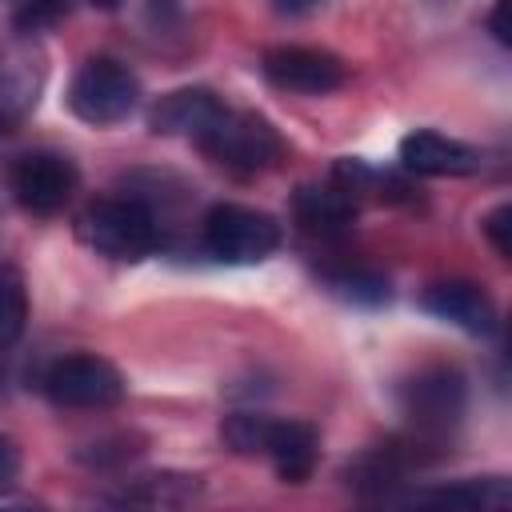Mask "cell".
Instances as JSON below:
<instances>
[{"label": "cell", "mask_w": 512, "mask_h": 512, "mask_svg": "<svg viewBox=\"0 0 512 512\" xmlns=\"http://www.w3.org/2000/svg\"><path fill=\"white\" fill-rule=\"evenodd\" d=\"M480 228H484V236H488V244L496 248V256H512V208L508 204H496L484 220H480Z\"/></svg>", "instance_id": "cell-20"}, {"label": "cell", "mask_w": 512, "mask_h": 512, "mask_svg": "<svg viewBox=\"0 0 512 512\" xmlns=\"http://www.w3.org/2000/svg\"><path fill=\"white\" fill-rule=\"evenodd\" d=\"M92 4H96V8H116L120 0H92Z\"/></svg>", "instance_id": "cell-25"}, {"label": "cell", "mask_w": 512, "mask_h": 512, "mask_svg": "<svg viewBox=\"0 0 512 512\" xmlns=\"http://www.w3.org/2000/svg\"><path fill=\"white\" fill-rule=\"evenodd\" d=\"M44 56L28 36L0 40V132L16 128L40 100Z\"/></svg>", "instance_id": "cell-9"}, {"label": "cell", "mask_w": 512, "mask_h": 512, "mask_svg": "<svg viewBox=\"0 0 512 512\" xmlns=\"http://www.w3.org/2000/svg\"><path fill=\"white\" fill-rule=\"evenodd\" d=\"M280 8H308V4H316V0H276Z\"/></svg>", "instance_id": "cell-24"}, {"label": "cell", "mask_w": 512, "mask_h": 512, "mask_svg": "<svg viewBox=\"0 0 512 512\" xmlns=\"http://www.w3.org/2000/svg\"><path fill=\"white\" fill-rule=\"evenodd\" d=\"M0 392H4V364H0Z\"/></svg>", "instance_id": "cell-26"}, {"label": "cell", "mask_w": 512, "mask_h": 512, "mask_svg": "<svg viewBox=\"0 0 512 512\" xmlns=\"http://www.w3.org/2000/svg\"><path fill=\"white\" fill-rule=\"evenodd\" d=\"M220 108H224V100L212 88H176L152 104L148 128L156 136H184L196 144V136L216 120Z\"/></svg>", "instance_id": "cell-13"}, {"label": "cell", "mask_w": 512, "mask_h": 512, "mask_svg": "<svg viewBox=\"0 0 512 512\" xmlns=\"http://www.w3.org/2000/svg\"><path fill=\"white\" fill-rule=\"evenodd\" d=\"M400 164L416 176H468L480 168V152L432 128H416L400 140Z\"/></svg>", "instance_id": "cell-11"}, {"label": "cell", "mask_w": 512, "mask_h": 512, "mask_svg": "<svg viewBox=\"0 0 512 512\" xmlns=\"http://www.w3.org/2000/svg\"><path fill=\"white\" fill-rule=\"evenodd\" d=\"M356 200L344 196L332 180L328 184H304L296 188V200H292V216L296 224L308 232V236H320V240H336L352 228L356 220Z\"/></svg>", "instance_id": "cell-14"}, {"label": "cell", "mask_w": 512, "mask_h": 512, "mask_svg": "<svg viewBox=\"0 0 512 512\" xmlns=\"http://www.w3.org/2000/svg\"><path fill=\"white\" fill-rule=\"evenodd\" d=\"M68 12V0H28L20 12H16V28L20 32H36L52 20H60Z\"/></svg>", "instance_id": "cell-21"}, {"label": "cell", "mask_w": 512, "mask_h": 512, "mask_svg": "<svg viewBox=\"0 0 512 512\" xmlns=\"http://www.w3.org/2000/svg\"><path fill=\"white\" fill-rule=\"evenodd\" d=\"M412 500H428V504H448V508H508L512 488L500 476L488 480H460L448 488H436L428 496H412Z\"/></svg>", "instance_id": "cell-16"}, {"label": "cell", "mask_w": 512, "mask_h": 512, "mask_svg": "<svg viewBox=\"0 0 512 512\" xmlns=\"http://www.w3.org/2000/svg\"><path fill=\"white\" fill-rule=\"evenodd\" d=\"M316 448H320V432L308 420H268L264 424L260 456L272 460V468L284 484H300L312 476Z\"/></svg>", "instance_id": "cell-12"}, {"label": "cell", "mask_w": 512, "mask_h": 512, "mask_svg": "<svg viewBox=\"0 0 512 512\" xmlns=\"http://www.w3.org/2000/svg\"><path fill=\"white\" fill-rule=\"evenodd\" d=\"M20 480V448L0 432V492H12Z\"/></svg>", "instance_id": "cell-22"}, {"label": "cell", "mask_w": 512, "mask_h": 512, "mask_svg": "<svg viewBox=\"0 0 512 512\" xmlns=\"http://www.w3.org/2000/svg\"><path fill=\"white\" fill-rule=\"evenodd\" d=\"M28 324V288L12 264H0V348L16 344Z\"/></svg>", "instance_id": "cell-17"}, {"label": "cell", "mask_w": 512, "mask_h": 512, "mask_svg": "<svg viewBox=\"0 0 512 512\" xmlns=\"http://www.w3.org/2000/svg\"><path fill=\"white\" fill-rule=\"evenodd\" d=\"M260 72L272 88L280 92H300V96H324L336 92L348 80V68L340 56L324 48H304V44H280L260 56Z\"/></svg>", "instance_id": "cell-8"}, {"label": "cell", "mask_w": 512, "mask_h": 512, "mask_svg": "<svg viewBox=\"0 0 512 512\" xmlns=\"http://www.w3.org/2000/svg\"><path fill=\"white\" fill-rule=\"evenodd\" d=\"M504 8H508V0H496L492 20H488V28H492V36H496L500 44H508V32H504Z\"/></svg>", "instance_id": "cell-23"}, {"label": "cell", "mask_w": 512, "mask_h": 512, "mask_svg": "<svg viewBox=\"0 0 512 512\" xmlns=\"http://www.w3.org/2000/svg\"><path fill=\"white\" fill-rule=\"evenodd\" d=\"M264 424H268V416H260V412H232L220 432H224V440H228L236 452L256 456V452H260V440H264Z\"/></svg>", "instance_id": "cell-19"}, {"label": "cell", "mask_w": 512, "mask_h": 512, "mask_svg": "<svg viewBox=\"0 0 512 512\" xmlns=\"http://www.w3.org/2000/svg\"><path fill=\"white\" fill-rule=\"evenodd\" d=\"M468 408V384L448 364H428L400 384V412L416 428V440H444Z\"/></svg>", "instance_id": "cell-5"}, {"label": "cell", "mask_w": 512, "mask_h": 512, "mask_svg": "<svg viewBox=\"0 0 512 512\" xmlns=\"http://www.w3.org/2000/svg\"><path fill=\"white\" fill-rule=\"evenodd\" d=\"M196 148L236 172V176H256V172H268L280 156H284V140L280 132L260 116V112H248V108H220L216 120L196 136Z\"/></svg>", "instance_id": "cell-1"}, {"label": "cell", "mask_w": 512, "mask_h": 512, "mask_svg": "<svg viewBox=\"0 0 512 512\" xmlns=\"http://www.w3.org/2000/svg\"><path fill=\"white\" fill-rule=\"evenodd\" d=\"M196 492H200V476L152 472V476H136L116 500L120 504H148V508H180V504L196 500Z\"/></svg>", "instance_id": "cell-15"}, {"label": "cell", "mask_w": 512, "mask_h": 512, "mask_svg": "<svg viewBox=\"0 0 512 512\" xmlns=\"http://www.w3.org/2000/svg\"><path fill=\"white\" fill-rule=\"evenodd\" d=\"M44 396L56 408H112L124 400V376L112 360L96 352H72L48 364L44 372Z\"/></svg>", "instance_id": "cell-6"}, {"label": "cell", "mask_w": 512, "mask_h": 512, "mask_svg": "<svg viewBox=\"0 0 512 512\" xmlns=\"http://www.w3.org/2000/svg\"><path fill=\"white\" fill-rule=\"evenodd\" d=\"M8 188L16 196V204L32 216H56L60 208H68V200L80 188V172L64 152H24L12 172H8Z\"/></svg>", "instance_id": "cell-7"}, {"label": "cell", "mask_w": 512, "mask_h": 512, "mask_svg": "<svg viewBox=\"0 0 512 512\" xmlns=\"http://www.w3.org/2000/svg\"><path fill=\"white\" fill-rule=\"evenodd\" d=\"M76 232L92 252L108 260H144L160 248L156 212L140 196H104L88 204Z\"/></svg>", "instance_id": "cell-2"}, {"label": "cell", "mask_w": 512, "mask_h": 512, "mask_svg": "<svg viewBox=\"0 0 512 512\" xmlns=\"http://www.w3.org/2000/svg\"><path fill=\"white\" fill-rule=\"evenodd\" d=\"M200 240H204V252L220 264H260L280 248L284 232H280L276 216H268L260 208L212 204L204 212Z\"/></svg>", "instance_id": "cell-4"}, {"label": "cell", "mask_w": 512, "mask_h": 512, "mask_svg": "<svg viewBox=\"0 0 512 512\" xmlns=\"http://www.w3.org/2000/svg\"><path fill=\"white\" fill-rule=\"evenodd\" d=\"M324 280L348 304H388V296H392L388 280L380 272H372V268H328Z\"/></svg>", "instance_id": "cell-18"}, {"label": "cell", "mask_w": 512, "mask_h": 512, "mask_svg": "<svg viewBox=\"0 0 512 512\" xmlns=\"http://www.w3.org/2000/svg\"><path fill=\"white\" fill-rule=\"evenodd\" d=\"M420 304L436 320L456 324V328H464L472 336H492L496 324H500L492 296L480 284H472V280H440V284H428L424 296H420Z\"/></svg>", "instance_id": "cell-10"}, {"label": "cell", "mask_w": 512, "mask_h": 512, "mask_svg": "<svg viewBox=\"0 0 512 512\" xmlns=\"http://www.w3.org/2000/svg\"><path fill=\"white\" fill-rule=\"evenodd\" d=\"M140 104V80L116 56H88L68 84V112L92 128L120 124Z\"/></svg>", "instance_id": "cell-3"}]
</instances>
